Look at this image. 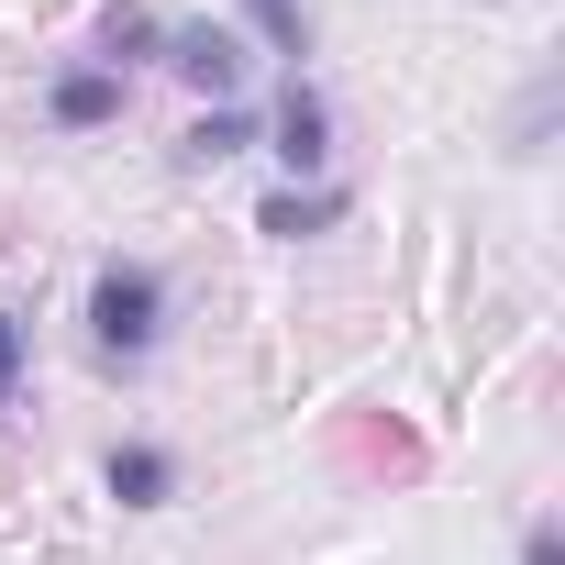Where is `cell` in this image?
Instances as JSON below:
<instances>
[{"label": "cell", "instance_id": "9", "mask_svg": "<svg viewBox=\"0 0 565 565\" xmlns=\"http://www.w3.org/2000/svg\"><path fill=\"white\" fill-rule=\"evenodd\" d=\"M255 23H266V45L289 56V67L311 56V23H300V0H255Z\"/></svg>", "mask_w": 565, "mask_h": 565}, {"label": "cell", "instance_id": "1", "mask_svg": "<svg viewBox=\"0 0 565 565\" xmlns=\"http://www.w3.org/2000/svg\"><path fill=\"white\" fill-rule=\"evenodd\" d=\"M156 333H167V277L156 266H100L89 277V344H100V366H145Z\"/></svg>", "mask_w": 565, "mask_h": 565}, {"label": "cell", "instance_id": "7", "mask_svg": "<svg viewBox=\"0 0 565 565\" xmlns=\"http://www.w3.org/2000/svg\"><path fill=\"white\" fill-rule=\"evenodd\" d=\"M244 145H255V111H233V100L189 122V167H211V156H244Z\"/></svg>", "mask_w": 565, "mask_h": 565}, {"label": "cell", "instance_id": "8", "mask_svg": "<svg viewBox=\"0 0 565 565\" xmlns=\"http://www.w3.org/2000/svg\"><path fill=\"white\" fill-rule=\"evenodd\" d=\"M156 45V12H134V0H122V12H100V56H111V78H122V56H145Z\"/></svg>", "mask_w": 565, "mask_h": 565}, {"label": "cell", "instance_id": "5", "mask_svg": "<svg viewBox=\"0 0 565 565\" xmlns=\"http://www.w3.org/2000/svg\"><path fill=\"white\" fill-rule=\"evenodd\" d=\"M45 111H56L67 134H100V122L122 111V78H111V67H67V78L45 89Z\"/></svg>", "mask_w": 565, "mask_h": 565}, {"label": "cell", "instance_id": "11", "mask_svg": "<svg viewBox=\"0 0 565 565\" xmlns=\"http://www.w3.org/2000/svg\"><path fill=\"white\" fill-rule=\"evenodd\" d=\"M521 565H565V543H554V521H532V532H521Z\"/></svg>", "mask_w": 565, "mask_h": 565}, {"label": "cell", "instance_id": "3", "mask_svg": "<svg viewBox=\"0 0 565 565\" xmlns=\"http://www.w3.org/2000/svg\"><path fill=\"white\" fill-rule=\"evenodd\" d=\"M289 178H322V156H333V111H322V89L311 78H289V100H277V145H266Z\"/></svg>", "mask_w": 565, "mask_h": 565}, {"label": "cell", "instance_id": "2", "mask_svg": "<svg viewBox=\"0 0 565 565\" xmlns=\"http://www.w3.org/2000/svg\"><path fill=\"white\" fill-rule=\"evenodd\" d=\"M167 45V67L189 78V89H211V111L244 89V34H222V23H178V34H156Z\"/></svg>", "mask_w": 565, "mask_h": 565}, {"label": "cell", "instance_id": "6", "mask_svg": "<svg viewBox=\"0 0 565 565\" xmlns=\"http://www.w3.org/2000/svg\"><path fill=\"white\" fill-rule=\"evenodd\" d=\"M344 211V189H277L266 211H255V233H277V244H300V233H322Z\"/></svg>", "mask_w": 565, "mask_h": 565}, {"label": "cell", "instance_id": "10", "mask_svg": "<svg viewBox=\"0 0 565 565\" xmlns=\"http://www.w3.org/2000/svg\"><path fill=\"white\" fill-rule=\"evenodd\" d=\"M12 388H23V322L0 311V411H12Z\"/></svg>", "mask_w": 565, "mask_h": 565}, {"label": "cell", "instance_id": "4", "mask_svg": "<svg viewBox=\"0 0 565 565\" xmlns=\"http://www.w3.org/2000/svg\"><path fill=\"white\" fill-rule=\"evenodd\" d=\"M100 477H111L122 510H167V499H178V455H167V444H111Z\"/></svg>", "mask_w": 565, "mask_h": 565}]
</instances>
